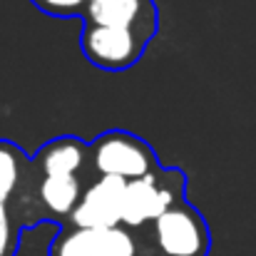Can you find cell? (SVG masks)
<instances>
[{"label": "cell", "mask_w": 256, "mask_h": 256, "mask_svg": "<svg viewBox=\"0 0 256 256\" xmlns=\"http://www.w3.org/2000/svg\"><path fill=\"white\" fill-rule=\"evenodd\" d=\"M38 174V194L45 216L68 224L78 209L92 176L87 170V142L65 134L45 142L32 157Z\"/></svg>", "instance_id": "cell-1"}, {"label": "cell", "mask_w": 256, "mask_h": 256, "mask_svg": "<svg viewBox=\"0 0 256 256\" xmlns=\"http://www.w3.org/2000/svg\"><path fill=\"white\" fill-rule=\"evenodd\" d=\"M32 157L15 142L0 140V256H15L20 234L45 222Z\"/></svg>", "instance_id": "cell-2"}, {"label": "cell", "mask_w": 256, "mask_h": 256, "mask_svg": "<svg viewBox=\"0 0 256 256\" xmlns=\"http://www.w3.org/2000/svg\"><path fill=\"white\" fill-rule=\"evenodd\" d=\"M142 256H209L212 234L204 214L186 199L137 232Z\"/></svg>", "instance_id": "cell-3"}, {"label": "cell", "mask_w": 256, "mask_h": 256, "mask_svg": "<svg viewBox=\"0 0 256 256\" xmlns=\"http://www.w3.org/2000/svg\"><path fill=\"white\" fill-rule=\"evenodd\" d=\"M160 167L162 164L157 162V154L150 147V142L132 132L110 130L87 142V170L92 182L94 179L134 182L150 176Z\"/></svg>", "instance_id": "cell-4"}, {"label": "cell", "mask_w": 256, "mask_h": 256, "mask_svg": "<svg viewBox=\"0 0 256 256\" xmlns=\"http://www.w3.org/2000/svg\"><path fill=\"white\" fill-rule=\"evenodd\" d=\"M186 199V174L174 167H160L150 176L127 182L122 202V226L142 232L170 206Z\"/></svg>", "instance_id": "cell-5"}, {"label": "cell", "mask_w": 256, "mask_h": 256, "mask_svg": "<svg viewBox=\"0 0 256 256\" xmlns=\"http://www.w3.org/2000/svg\"><path fill=\"white\" fill-rule=\"evenodd\" d=\"M50 256H142L137 234L124 226H68L50 244Z\"/></svg>", "instance_id": "cell-6"}, {"label": "cell", "mask_w": 256, "mask_h": 256, "mask_svg": "<svg viewBox=\"0 0 256 256\" xmlns=\"http://www.w3.org/2000/svg\"><path fill=\"white\" fill-rule=\"evenodd\" d=\"M147 45L150 42L132 30L92 28V25H82L80 30V50L87 58V62L107 72H122L137 65Z\"/></svg>", "instance_id": "cell-7"}, {"label": "cell", "mask_w": 256, "mask_h": 256, "mask_svg": "<svg viewBox=\"0 0 256 256\" xmlns=\"http://www.w3.org/2000/svg\"><path fill=\"white\" fill-rule=\"evenodd\" d=\"M82 25L132 30L152 42L160 28V12L154 0H90L82 12Z\"/></svg>", "instance_id": "cell-8"}, {"label": "cell", "mask_w": 256, "mask_h": 256, "mask_svg": "<svg viewBox=\"0 0 256 256\" xmlns=\"http://www.w3.org/2000/svg\"><path fill=\"white\" fill-rule=\"evenodd\" d=\"M122 179H94L87 184L85 194L68 219V226H122V202H124Z\"/></svg>", "instance_id": "cell-9"}, {"label": "cell", "mask_w": 256, "mask_h": 256, "mask_svg": "<svg viewBox=\"0 0 256 256\" xmlns=\"http://www.w3.org/2000/svg\"><path fill=\"white\" fill-rule=\"evenodd\" d=\"M30 2L52 18H82L90 0H30Z\"/></svg>", "instance_id": "cell-10"}]
</instances>
